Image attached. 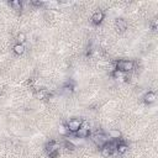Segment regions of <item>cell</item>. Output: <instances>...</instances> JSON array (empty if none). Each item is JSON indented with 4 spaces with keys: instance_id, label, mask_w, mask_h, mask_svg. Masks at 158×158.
Wrapping results in <instances>:
<instances>
[{
    "instance_id": "obj_21",
    "label": "cell",
    "mask_w": 158,
    "mask_h": 158,
    "mask_svg": "<svg viewBox=\"0 0 158 158\" xmlns=\"http://www.w3.org/2000/svg\"><path fill=\"white\" fill-rule=\"evenodd\" d=\"M91 52H93L91 47H88V48H87V51H85V56H90V54H91Z\"/></svg>"
},
{
    "instance_id": "obj_10",
    "label": "cell",
    "mask_w": 158,
    "mask_h": 158,
    "mask_svg": "<svg viewBox=\"0 0 158 158\" xmlns=\"http://www.w3.org/2000/svg\"><path fill=\"white\" fill-rule=\"evenodd\" d=\"M115 25H116L117 30H118V31H121V32L126 31V29H127V21H126L125 19H116Z\"/></svg>"
},
{
    "instance_id": "obj_4",
    "label": "cell",
    "mask_w": 158,
    "mask_h": 158,
    "mask_svg": "<svg viewBox=\"0 0 158 158\" xmlns=\"http://www.w3.org/2000/svg\"><path fill=\"white\" fill-rule=\"evenodd\" d=\"M74 136H77L78 138H87V137H89L90 135H91V132H90V129H89V126L87 125V122H83L82 124V126H81V129H79L75 133H73Z\"/></svg>"
},
{
    "instance_id": "obj_1",
    "label": "cell",
    "mask_w": 158,
    "mask_h": 158,
    "mask_svg": "<svg viewBox=\"0 0 158 158\" xmlns=\"http://www.w3.org/2000/svg\"><path fill=\"white\" fill-rule=\"evenodd\" d=\"M90 136H91L93 142H94L99 148H103L104 145L110 140L109 136H108L104 131H101V130H96V131H95L94 133H91Z\"/></svg>"
},
{
    "instance_id": "obj_9",
    "label": "cell",
    "mask_w": 158,
    "mask_h": 158,
    "mask_svg": "<svg viewBox=\"0 0 158 158\" xmlns=\"http://www.w3.org/2000/svg\"><path fill=\"white\" fill-rule=\"evenodd\" d=\"M156 101V94L153 91H148L143 95V103L147 104V105H151Z\"/></svg>"
},
{
    "instance_id": "obj_14",
    "label": "cell",
    "mask_w": 158,
    "mask_h": 158,
    "mask_svg": "<svg viewBox=\"0 0 158 158\" xmlns=\"http://www.w3.org/2000/svg\"><path fill=\"white\" fill-rule=\"evenodd\" d=\"M9 5H10L14 10H16V11H21V10H22V3L20 2V0H12V2L9 3Z\"/></svg>"
},
{
    "instance_id": "obj_7",
    "label": "cell",
    "mask_w": 158,
    "mask_h": 158,
    "mask_svg": "<svg viewBox=\"0 0 158 158\" xmlns=\"http://www.w3.org/2000/svg\"><path fill=\"white\" fill-rule=\"evenodd\" d=\"M59 147H61V145H59L57 141H50V142H47L45 148H46L47 154H50V153H53L56 151H59Z\"/></svg>"
},
{
    "instance_id": "obj_3",
    "label": "cell",
    "mask_w": 158,
    "mask_h": 158,
    "mask_svg": "<svg viewBox=\"0 0 158 158\" xmlns=\"http://www.w3.org/2000/svg\"><path fill=\"white\" fill-rule=\"evenodd\" d=\"M82 124H83V121L81 120V118H70L66 126H67L69 133H75L79 129H81Z\"/></svg>"
},
{
    "instance_id": "obj_18",
    "label": "cell",
    "mask_w": 158,
    "mask_h": 158,
    "mask_svg": "<svg viewBox=\"0 0 158 158\" xmlns=\"http://www.w3.org/2000/svg\"><path fill=\"white\" fill-rule=\"evenodd\" d=\"M25 42H26V35H25L24 32H20V33L17 35V43L24 45Z\"/></svg>"
},
{
    "instance_id": "obj_19",
    "label": "cell",
    "mask_w": 158,
    "mask_h": 158,
    "mask_svg": "<svg viewBox=\"0 0 158 158\" xmlns=\"http://www.w3.org/2000/svg\"><path fill=\"white\" fill-rule=\"evenodd\" d=\"M58 156H59V151H56V152H53V153H50V154H48V157H50V158H58Z\"/></svg>"
},
{
    "instance_id": "obj_13",
    "label": "cell",
    "mask_w": 158,
    "mask_h": 158,
    "mask_svg": "<svg viewBox=\"0 0 158 158\" xmlns=\"http://www.w3.org/2000/svg\"><path fill=\"white\" fill-rule=\"evenodd\" d=\"M25 46L24 45H20V43H16L15 46H14V48H12V51H14V53L15 54H17V56H21V54H24L25 53Z\"/></svg>"
},
{
    "instance_id": "obj_17",
    "label": "cell",
    "mask_w": 158,
    "mask_h": 158,
    "mask_svg": "<svg viewBox=\"0 0 158 158\" xmlns=\"http://www.w3.org/2000/svg\"><path fill=\"white\" fill-rule=\"evenodd\" d=\"M100 151H101V154L104 156V157H106V158H109V157H111L112 154H114V152L112 151H110L108 147H103V148H100Z\"/></svg>"
},
{
    "instance_id": "obj_20",
    "label": "cell",
    "mask_w": 158,
    "mask_h": 158,
    "mask_svg": "<svg viewBox=\"0 0 158 158\" xmlns=\"http://www.w3.org/2000/svg\"><path fill=\"white\" fill-rule=\"evenodd\" d=\"M151 27H152L153 31L157 30V19H153V21H152V24H151Z\"/></svg>"
},
{
    "instance_id": "obj_5",
    "label": "cell",
    "mask_w": 158,
    "mask_h": 158,
    "mask_svg": "<svg viewBox=\"0 0 158 158\" xmlns=\"http://www.w3.org/2000/svg\"><path fill=\"white\" fill-rule=\"evenodd\" d=\"M104 19H105V12L101 11V10H98L91 16V24L93 25H100Z\"/></svg>"
},
{
    "instance_id": "obj_15",
    "label": "cell",
    "mask_w": 158,
    "mask_h": 158,
    "mask_svg": "<svg viewBox=\"0 0 158 158\" xmlns=\"http://www.w3.org/2000/svg\"><path fill=\"white\" fill-rule=\"evenodd\" d=\"M62 146H63L64 148H67L68 151H74V149H75V145H74L70 140H64V141L62 142Z\"/></svg>"
},
{
    "instance_id": "obj_11",
    "label": "cell",
    "mask_w": 158,
    "mask_h": 158,
    "mask_svg": "<svg viewBox=\"0 0 158 158\" xmlns=\"http://www.w3.org/2000/svg\"><path fill=\"white\" fill-rule=\"evenodd\" d=\"M127 151H129V146L120 140V142H118V146H117V148H116V153H117V154H125Z\"/></svg>"
},
{
    "instance_id": "obj_12",
    "label": "cell",
    "mask_w": 158,
    "mask_h": 158,
    "mask_svg": "<svg viewBox=\"0 0 158 158\" xmlns=\"http://www.w3.org/2000/svg\"><path fill=\"white\" fill-rule=\"evenodd\" d=\"M108 136L110 137V140H121V132L118 130H110Z\"/></svg>"
},
{
    "instance_id": "obj_8",
    "label": "cell",
    "mask_w": 158,
    "mask_h": 158,
    "mask_svg": "<svg viewBox=\"0 0 158 158\" xmlns=\"http://www.w3.org/2000/svg\"><path fill=\"white\" fill-rule=\"evenodd\" d=\"M52 95H53V93L51 90H48V89H40L36 93V96L38 99H42V100H43V99H50Z\"/></svg>"
},
{
    "instance_id": "obj_6",
    "label": "cell",
    "mask_w": 158,
    "mask_h": 158,
    "mask_svg": "<svg viewBox=\"0 0 158 158\" xmlns=\"http://www.w3.org/2000/svg\"><path fill=\"white\" fill-rule=\"evenodd\" d=\"M74 89H75V84H74V82H66V83L62 85V88H61L62 93L66 94V95L72 94V93L74 91Z\"/></svg>"
},
{
    "instance_id": "obj_16",
    "label": "cell",
    "mask_w": 158,
    "mask_h": 158,
    "mask_svg": "<svg viewBox=\"0 0 158 158\" xmlns=\"http://www.w3.org/2000/svg\"><path fill=\"white\" fill-rule=\"evenodd\" d=\"M58 132H59V135H62V136H67V135L69 133V131H68L67 126H66V125H63V124H61V125L58 126Z\"/></svg>"
},
{
    "instance_id": "obj_2",
    "label": "cell",
    "mask_w": 158,
    "mask_h": 158,
    "mask_svg": "<svg viewBox=\"0 0 158 158\" xmlns=\"http://www.w3.org/2000/svg\"><path fill=\"white\" fill-rule=\"evenodd\" d=\"M114 68L122 72V73H127V72H131L135 68V62L133 61H127V59H121V61H117L115 63Z\"/></svg>"
}]
</instances>
